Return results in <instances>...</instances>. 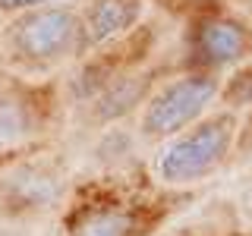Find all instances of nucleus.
Returning a JSON list of instances; mask_svg holds the SVG:
<instances>
[{
	"label": "nucleus",
	"mask_w": 252,
	"mask_h": 236,
	"mask_svg": "<svg viewBox=\"0 0 252 236\" xmlns=\"http://www.w3.org/2000/svg\"><path fill=\"white\" fill-rule=\"evenodd\" d=\"M236 139V117L220 110L167 139L155 154V177L167 186H189L205 179L227 161Z\"/></svg>",
	"instance_id": "f257e3e1"
},
{
	"label": "nucleus",
	"mask_w": 252,
	"mask_h": 236,
	"mask_svg": "<svg viewBox=\"0 0 252 236\" xmlns=\"http://www.w3.org/2000/svg\"><path fill=\"white\" fill-rule=\"evenodd\" d=\"M26 129H29V120H26L22 104L13 98V94L0 91V145L22 139V136H26Z\"/></svg>",
	"instance_id": "0eeeda50"
},
{
	"label": "nucleus",
	"mask_w": 252,
	"mask_h": 236,
	"mask_svg": "<svg viewBox=\"0 0 252 236\" xmlns=\"http://www.w3.org/2000/svg\"><path fill=\"white\" fill-rule=\"evenodd\" d=\"M218 94H220L218 79L208 73H186L164 82L142 107V117H139L142 136L164 139V142L180 136L183 129L202 120V114L211 107V101Z\"/></svg>",
	"instance_id": "f03ea898"
},
{
	"label": "nucleus",
	"mask_w": 252,
	"mask_h": 236,
	"mask_svg": "<svg viewBox=\"0 0 252 236\" xmlns=\"http://www.w3.org/2000/svg\"><path fill=\"white\" fill-rule=\"evenodd\" d=\"M246 51V31L230 19H205L192 31V57L202 66H227Z\"/></svg>",
	"instance_id": "39448f33"
},
{
	"label": "nucleus",
	"mask_w": 252,
	"mask_h": 236,
	"mask_svg": "<svg viewBox=\"0 0 252 236\" xmlns=\"http://www.w3.org/2000/svg\"><path fill=\"white\" fill-rule=\"evenodd\" d=\"M145 13V0H92L79 16V51L104 47L126 35Z\"/></svg>",
	"instance_id": "20e7f679"
},
{
	"label": "nucleus",
	"mask_w": 252,
	"mask_h": 236,
	"mask_svg": "<svg viewBox=\"0 0 252 236\" xmlns=\"http://www.w3.org/2000/svg\"><path fill=\"white\" fill-rule=\"evenodd\" d=\"M136 220L120 208H101L82 214V220L73 227V236H132Z\"/></svg>",
	"instance_id": "423d86ee"
},
{
	"label": "nucleus",
	"mask_w": 252,
	"mask_h": 236,
	"mask_svg": "<svg viewBox=\"0 0 252 236\" xmlns=\"http://www.w3.org/2000/svg\"><path fill=\"white\" fill-rule=\"evenodd\" d=\"M13 57L26 63H54L79 51V16L66 6L19 13L3 35Z\"/></svg>",
	"instance_id": "7ed1b4c3"
},
{
	"label": "nucleus",
	"mask_w": 252,
	"mask_h": 236,
	"mask_svg": "<svg viewBox=\"0 0 252 236\" xmlns=\"http://www.w3.org/2000/svg\"><path fill=\"white\" fill-rule=\"evenodd\" d=\"M249 208H252V195H249Z\"/></svg>",
	"instance_id": "9d476101"
},
{
	"label": "nucleus",
	"mask_w": 252,
	"mask_h": 236,
	"mask_svg": "<svg viewBox=\"0 0 252 236\" xmlns=\"http://www.w3.org/2000/svg\"><path fill=\"white\" fill-rule=\"evenodd\" d=\"M224 101L227 104H249L252 101V69L230 79V85H227V91H224Z\"/></svg>",
	"instance_id": "6e6552de"
},
{
	"label": "nucleus",
	"mask_w": 252,
	"mask_h": 236,
	"mask_svg": "<svg viewBox=\"0 0 252 236\" xmlns=\"http://www.w3.org/2000/svg\"><path fill=\"white\" fill-rule=\"evenodd\" d=\"M47 3H57V0H0V10L3 13H29V10H41Z\"/></svg>",
	"instance_id": "1a4fd4ad"
}]
</instances>
